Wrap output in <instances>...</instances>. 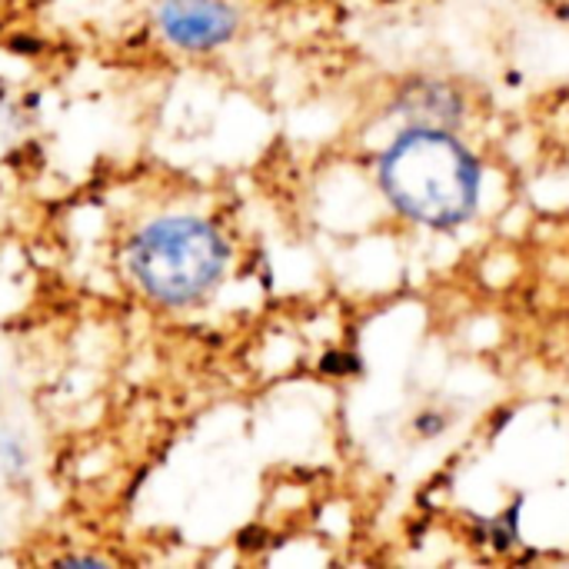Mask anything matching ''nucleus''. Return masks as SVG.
Wrapping results in <instances>:
<instances>
[{
  "instance_id": "obj_2",
  "label": "nucleus",
  "mask_w": 569,
  "mask_h": 569,
  "mask_svg": "<svg viewBox=\"0 0 569 569\" xmlns=\"http://www.w3.org/2000/svg\"><path fill=\"white\" fill-rule=\"evenodd\" d=\"M230 247L223 233L190 213H170L143 223L127 247L133 283L163 307H193L217 290L227 273Z\"/></svg>"
},
{
  "instance_id": "obj_3",
  "label": "nucleus",
  "mask_w": 569,
  "mask_h": 569,
  "mask_svg": "<svg viewBox=\"0 0 569 569\" xmlns=\"http://www.w3.org/2000/svg\"><path fill=\"white\" fill-rule=\"evenodd\" d=\"M153 23L177 50L210 53L237 37L240 13L230 0H157Z\"/></svg>"
},
{
  "instance_id": "obj_4",
  "label": "nucleus",
  "mask_w": 569,
  "mask_h": 569,
  "mask_svg": "<svg viewBox=\"0 0 569 569\" xmlns=\"http://www.w3.org/2000/svg\"><path fill=\"white\" fill-rule=\"evenodd\" d=\"M393 110L403 117L407 127H430V130H457L467 117V100L457 87L443 80H410L397 90Z\"/></svg>"
},
{
  "instance_id": "obj_1",
  "label": "nucleus",
  "mask_w": 569,
  "mask_h": 569,
  "mask_svg": "<svg viewBox=\"0 0 569 569\" xmlns=\"http://www.w3.org/2000/svg\"><path fill=\"white\" fill-rule=\"evenodd\" d=\"M377 187L410 223L457 230L480 207L483 167L453 130L403 127L377 160Z\"/></svg>"
}]
</instances>
